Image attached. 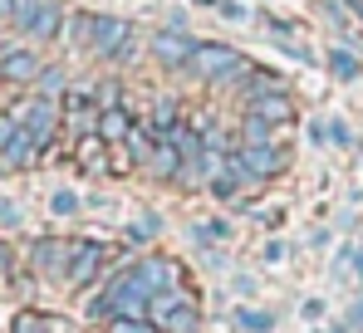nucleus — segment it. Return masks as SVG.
I'll return each mask as SVG.
<instances>
[{"instance_id": "nucleus-2", "label": "nucleus", "mask_w": 363, "mask_h": 333, "mask_svg": "<svg viewBox=\"0 0 363 333\" xmlns=\"http://www.w3.org/2000/svg\"><path fill=\"white\" fill-rule=\"evenodd\" d=\"M147 319L162 333H201V309H196L191 289H162V294H152Z\"/></svg>"}, {"instance_id": "nucleus-32", "label": "nucleus", "mask_w": 363, "mask_h": 333, "mask_svg": "<svg viewBox=\"0 0 363 333\" xmlns=\"http://www.w3.org/2000/svg\"><path fill=\"white\" fill-rule=\"evenodd\" d=\"M128 240H133V245H147L152 235H147V230H143V221H138V225H128Z\"/></svg>"}, {"instance_id": "nucleus-25", "label": "nucleus", "mask_w": 363, "mask_h": 333, "mask_svg": "<svg viewBox=\"0 0 363 333\" xmlns=\"http://www.w3.org/2000/svg\"><path fill=\"white\" fill-rule=\"evenodd\" d=\"M216 15H221V20H241V25L250 20V10H245L241 0H216Z\"/></svg>"}, {"instance_id": "nucleus-29", "label": "nucleus", "mask_w": 363, "mask_h": 333, "mask_svg": "<svg viewBox=\"0 0 363 333\" xmlns=\"http://www.w3.org/2000/svg\"><path fill=\"white\" fill-rule=\"evenodd\" d=\"M285 255H290V245H285V240H270V245H265V260H270V265H280Z\"/></svg>"}, {"instance_id": "nucleus-20", "label": "nucleus", "mask_w": 363, "mask_h": 333, "mask_svg": "<svg viewBox=\"0 0 363 333\" xmlns=\"http://www.w3.org/2000/svg\"><path fill=\"white\" fill-rule=\"evenodd\" d=\"M191 235H196V240H211V245H226V240H231V225L226 221H196Z\"/></svg>"}, {"instance_id": "nucleus-19", "label": "nucleus", "mask_w": 363, "mask_h": 333, "mask_svg": "<svg viewBox=\"0 0 363 333\" xmlns=\"http://www.w3.org/2000/svg\"><path fill=\"white\" fill-rule=\"evenodd\" d=\"M236 329H245V333H270V329H275V319H270V314H260V309H236Z\"/></svg>"}, {"instance_id": "nucleus-31", "label": "nucleus", "mask_w": 363, "mask_h": 333, "mask_svg": "<svg viewBox=\"0 0 363 333\" xmlns=\"http://www.w3.org/2000/svg\"><path fill=\"white\" fill-rule=\"evenodd\" d=\"M0 225H20V211H15V201H0Z\"/></svg>"}, {"instance_id": "nucleus-9", "label": "nucleus", "mask_w": 363, "mask_h": 333, "mask_svg": "<svg viewBox=\"0 0 363 333\" xmlns=\"http://www.w3.org/2000/svg\"><path fill=\"white\" fill-rule=\"evenodd\" d=\"M40 157H45V152H40V142H35V137L25 132V123H20V132L0 147V171H25V166H35Z\"/></svg>"}, {"instance_id": "nucleus-5", "label": "nucleus", "mask_w": 363, "mask_h": 333, "mask_svg": "<svg viewBox=\"0 0 363 333\" xmlns=\"http://www.w3.org/2000/svg\"><path fill=\"white\" fill-rule=\"evenodd\" d=\"M191 55H196V40H191L186 30H177V25H167V30L152 35V59H157L162 69H186Z\"/></svg>"}, {"instance_id": "nucleus-35", "label": "nucleus", "mask_w": 363, "mask_h": 333, "mask_svg": "<svg viewBox=\"0 0 363 333\" xmlns=\"http://www.w3.org/2000/svg\"><path fill=\"white\" fill-rule=\"evenodd\" d=\"M196 5H216V0H196Z\"/></svg>"}, {"instance_id": "nucleus-26", "label": "nucleus", "mask_w": 363, "mask_h": 333, "mask_svg": "<svg viewBox=\"0 0 363 333\" xmlns=\"http://www.w3.org/2000/svg\"><path fill=\"white\" fill-rule=\"evenodd\" d=\"M329 142H339V147H354V132H349V123H344V118H334V123H329Z\"/></svg>"}, {"instance_id": "nucleus-27", "label": "nucleus", "mask_w": 363, "mask_h": 333, "mask_svg": "<svg viewBox=\"0 0 363 333\" xmlns=\"http://www.w3.org/2000/svg\"><path fill=\"white\" fill-rule=\"evenodd\" d=\"M359 260V245H339V260H334V275H349Z\"/></svg>"}, {"instance_id": "nucleus-22", "label": "nucleus", "mask_w": 363, "mask_h": 333, "mask_svg": "<svg viewBox=\"0 0 363 333\" xmlns=\"http://www.w3.org/2000/svg\"><path fill=\"white\" fill-rule=\"evenodd\" d=\"M104 333H162L152 319H113V324H104Z\"/></svg>"}, {"instance_id": "nucleus-11", "label": "nucleus", "mask_w": 363, "mask_h": 333, "mask_svg": "<svg viewBox=\"0 0 363 333\" xmlns=\"http://www.w3.org/2000/svg\"><path fill=\"white\" fill-rule=\"evenodd\" d=\"M133 128H138V118L128 113V103H123V108H99V137H104L108 147H123Z\"/></svg>"}, {"instance_id": "nucleus-15", "label": "nucleus", "mask_w": 363, "mask_h": 333, "mask_svg": "<svg viewBox=\"0 0 363 333\" xmlns=\"http://www.w3.org/2000/svg\"><path fill=\"white\" fill-rule=\"evenodd\" d=\"M329 74H334V79H344V84H354V79L363 74V59L354 55L349 45H334V50H329Z\"/></svg>"}, {"instance_id": "nucleus-28", "label": "nucleus", "mask_w": 363, "mask_h": 333, "mask_svg": "<svg viewBox=\"0 0 363 333\" xmlns=\"http://www.w3.org/2000/svg\"><path fill=\"white\" fill-rule=\"evenodd\" d=\"M344 329H349V333H363V299H354V304H349V314H344Z\"/></svg>"}, {"instance_id": "nucleus-7", "label": "nucleus", "mask_w": 363, "mask_h": 333, "mask_svg": "<svg viewBox=\"0 0 363 333\" xmlns=\"http://www.w3.org/2000/svg\"><path fill=\"white\" fill-rule=\"evenodd\" d=\"M40 74H45V64H40V55L35 50H5L0 55V79L5 84H40Z\"/></svg>"}, {"instance_id": "nucleus-18", "label": "nucleus", "mask_w": 363, "mask_h": 333, "mask_svg": "<svg viewBox=\"0 0 363 333\" xmlns=\"http://www.w3.org/2000/svg\"><path fill=\"white\" fill-rule=\"evenodd\" d=\"M10 333H50V314H35V309H20Z\"/></svg>"}, {"instance_id": "nucleus-24", "label": "nucleus", "mask_w": 363, "mask_h": 333, "mask_svg": "<svg viewBox=\"0 0 363 333\" xmlns=\"http://www.w3.org/2000/svg\"><path fill=\"white\" fill-rule=\"evenodd\" d=\"M60 89H64V74L60 69H45V74H40V94H45V98H60Z\"/></svg>"}, {"instance_id": "nucleus-23", "label": "nucleus", "mask_w": 363, "mask_h": 333, "mask_svg": "<svg viewBox=\"0 0 363 333\" xmlns=\"http://www.w3.org/2000/svg\"><path fill=\"white\" fill-rule=\"evenodd\" d=\"M79 206H84V201H79L74 191H55V196H50V211H55V216H74Z\"/></svg>"}, {"instance_id": "nucleus-30", "label": "nucleus", "mask_w": 363, "mask_h": 333, "mask_svg": "<svg viewBox=\"0 0 363 333\" xmlns=\"http://www.w3.org/2000/svg\"><path fill=\"white\" fill-rule=\"evenodd\" d=\"M309 142L324 147V142H329V123H309Z\"/></svg>"}, {"instance_id": "nucleus-34", "label": "nucleus", "mask_w": 363, "mask_h": 333, "mask_svg": "<svg viewBox=\"0 0 363 333\" xmlns=\"http://www.w3.org/2000/svg\"><path fill=\"white\" fill-rule=\"evenodd\" d=\"M10 10H15V0H0V20H10Z\"/></svg>"}, {"instance_id": "nucleus-3", "label": "nucleus", "mask_w": 363, "mask_h": 333, "mask_svg": "<svg viewBox=\"0 0 363 333\" xmlns=\"http://www.w3.org/2000/svg\"><path fill=\"white\" fill-rule=\"evenodd\" d=\"M89 55L108 59V64H128L138 55V35L133 25L118 20V15H94V40H89Z\"/></svg>"}, {"instance_id": "nucleus-16", "label": "nucleus", "mask_w": 363, "mask_h": 333, "mask_svg": "<svg viewBox=\"0 0 363 333\" xmlns=\"http://www.w3.org/2000/svg\"><path fill=\"white\" fill-rule=\"evenodd\" d=\"M64 35V10L60 5H50L45 0V10H40V20H35V30H30V40H40V45H50V40H60Z\"/></svg>"}, {"instance_id": "nucleus-12", "label": "nucleus", "mask_w": 363, "mask_h": 333, "mask_svg": "<svg viewBox=\"0 0 363 333\" xmlns=\"http://www.w3.org/2000/svg\"><path fill=\"white\" fill-rule=\"evenodd\" d=\"M147 166H152V176H157V181H177L182 166H186V157L177 152V142H172V137H157V147H152Z\"/></svg>"}, {"instance_id": "nucleus-21", "label": "nucleus", "mask_w": 363, "mask_h": 333, "mask_svg": "<svg viewBox=\"0 0 363 333\" xmlns=\"http://www.w3.org/2000/svg\"><path fill=\"white\" fill-rule=\"evenodd\" d=\"M94 103H99V108H123V84L118 79H104V84L94 89Z\"/></svg>"}, {"instance_id": "nucleus-33", "label": "nucleus", "mask_w": 363, "mask_h": 333, "mask_svg": "<svg viewBox=\"0 0 363 333\" xmlns=\"http://www.w3.org/2000/svg\"><path fill=\"white\" fill-rule=\"evenodd\" d=\"M354 279L363 284V245H359V260H354Z\"/></svg>"}, {"instance_id": "nucleus-36", "label": "nucleus", "mask_w": 363, "mask_h": 333, "mask_svg": "<svg viewBox=\"0 0 363 333\" xmlns=\"http://www.w3.org/2000/svg\"><path fill=\"white\" fill-rule=\"evenodd\" d=\"M0 118H5V113H0Z\"/></svg>"}, {"instance_id": "nucleus-1", "label": "nucleus", "mask_w": 363, "mask_h": 333, "mask_svg": "<svg viewBox=\"0 0 363 333\" xmlns=\"http://www.w3.org/2000/svg\"><path fill=\"white\" fill-rule=\"evenodd\" d=\"M186 74L201 79V84H211V89H226V84H241L245 74H250V59L241 50H231V45H196Z\"/></svg>"}, {"instance_id": "nucleus-8", "label": "nucleus", "mask_w": 363, "mask_h": 333, "mask_svg": "<svg viewBox=\"0 0 363 333\" xmlns=\"http://www.w3.org/2000/svg\"><path fill=\"white\" fill-rule=\"evenodd\" d=\"M236 152H241V162L250 166V176H255V181H270V176H280V171H285V147H280V142L236 147Z\"/></svg>"}, {"instance_id": "nucleus-10", "label": "nucleus", "mask_w": 363, "mask_h": 333, "mask_svg": "<svg viewBox=\"0 0 363 333\" xmlns=\"http://www.w3.org/2000/svg\"><path fill=\"white\" fill-rule=\"evenodd\" d=\"M250 118H260V123H270V128H290L295 123V103H290V94H265V98H250L245 103Z\"/></svg>"}, {"instance_id": "nucleus-13", "label": "nucleus", "mask_w": 363, "mask_h": 333, "mask_svg": "<svg viewBox=\"0 0 363 333\" xmlns=\"http://www.w3.org/2000/svg\"><path fill=\"white\" fill-rule=\"evenodd\" d=\"M74 162H79V171H104L108 166V142L99 132H84L74 142Z\"/></svg>"}, {"instance_id": "nucleus-6", "label": "nucleus", "mask_w": 363, "mask_h": 333, "mask_svg": "<svg viewBox=\"0 0 363 333\" xmlns=\"http://www.w3.org/2000/svg\"><path fill=\"white\" fill-rule=\"evenodd\" d=\"M69 255H74V240H35V245H30V270L64 284V275H69Z\"/></svg>"}, {"instance_id": "nucleus-14", "label": "nucleus", "mask_w": 363, "mask_h": 333, "mask_svg": "<svg viewBox=\"0 0 363 333\" xmlns=\"http://www.w3.org/2000/svg\"><path fill=\"white\" fill-rule=\"evenodd\" d=\"M265 94H285V84H280V74H270V69H255L250 64V74L241 79V98H265Z\"/></svg>"}, {"instance_id": "nucleus-17", "label": "nucleus", "mask_w": 363, "mask_h": 333, "mask_svg": "<svg viewBox=\"0 0 363 333\" xmlns=\"http://www.w3.org/2000/svg\"><path fill=\"white\" fill-rule=\"evenodd\" d=\"M40 10H45V0H15L10 25H15L20 35H30V30H35V20H40Z\"/></svg>"}, {"instance_id": "nucleus-4", "label": "nucleus", "mask_w": 363, "mask_h": 333, "mask_svg": "<svg viewBox=\"0 0 363 333\" xmlns=\"http://www.w3.org/2000/svg\"><path fill=\"white\" fill-rule=\"evenodd\" d=\"M104 260H108V245L99 240H74V255H69V275H64V289H89L104 275Z\"/></svg>"}]
</instances>
